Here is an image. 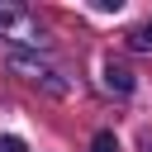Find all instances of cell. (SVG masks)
<instances>
[{
	"mask_svg": "<svg viewBox=\"0 0 152 152\" xmlns=\"http://www.w3.org/2000/svg\"><path fill=\"white\" fill-rule=\"evenodd\" d=\"M14 19H19V10H0V28H5V24H14Z\"/></svg>",
	"mask_w": 152,
	"mask_h": 152,
	"instance_id": "obj_6",
	"label": "cell"
},
{
	"mask_svg": "<svg viewBox=\"0 0 152 152\" xmlns=\"http://www.w3.org/2000/svg\"><path fill=\"white\" fill-rule=\"evenodd\" d=\"M0 152H28V147H24L19 138H0Z\"/></svg>",
	"mask_w": 152,
	"mask_h": 152,
	"instance_id": "obj_5",
	"label": "cell"
},
{
	"mask_svg": "<svg viewBox=\"0 0 152 152\" xmlns=\"http://www.w3.org/2000/svg\"><path fill=\"white\" fill-rule=\"evenodd\" d=\"M128 38H133V48H142V52H152V19H147V24H138V28L128 33Z\"/></svg>",
	"mask_w": 152,
	"mask_h": 152,
	"instance_id": "obj_3",
	"label": "cell"
},
{
	"mask_svg": "<svg viewBox=\"0 0 152 152\" xmlns=\"http://www.w3.org/2000/svg\"><path fill=\"white\" fill-rule=\"evenodd\" d=\"M90 152H119V138H114V133H95Z\"/></svg>",
	"mask_w": 152,
	"mask_h": 152,
	"instance_id": "obj_4",
	"label": "cell"
},
{
	"mask_svg": "<svg viewBox=\"0 0 152 152\" xmlns=\"http://www.w3.org/2000/svg\"><path fill=\"white\" fill-rule=\"evenodd\" d=\"M10 66H14L19 76H28L33 86L52 90V95H62V90H66V81H57V71H52L48 62H33V57H19V52H14V57H10Z\"/></svg>",
	"mask_w": 152,
	"mask_h": 152,
	"instance_id": "obj_1",
	"label": "cell"
},
{
	"mask_svg": "<svg viewBox=\"0 0 152 152\" xmlns=\"http://www.w3.org/2000/svg\"><path fill=\"white\" fill-rule=\"evenodd\" d=\"M100 76H104V86H109V90H119V95H128V90H133V71H128V66H119V62H104V66H100Z\"/></svg>",
	"mask_w": 152,
	"mask_h": 152,
	"instance_id": "obj_2",
	"label": "cell"
}]
</instances>
